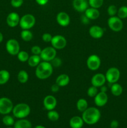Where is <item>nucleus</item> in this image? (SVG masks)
Masks as SVG:
<instances>
[{
	"instance_id": "nucleus-1",
	"label": "nucleus",
	"mask_w": 127,
	"mask_h": 128,
	"mask_svg": "<svg viewBox=\"0 0 127 128\" xmlns=\"http://www.w3.org/2000/svg\"><path fill=\"white\" fill-rule=\"evenodd\" d=\"M101 113L98 108L95 107L88 108L82 112V118L85 123L88 125H93L99 121Z\"/></svg>"
},
{
	"instance_id": "nucleus-2",
	"label": "nucleus",
	"mask_w": 127,
	"mask_h": 128,
	"mask_svg": "<svg viewBox=\"0 0 127 128\" xmlns=\"http://www.w3.org/2000/svg\"><path fill=\"white\" fill-rule=\"evenodd\" d=\"M53 72V66L50 62L42 61L36 67V77L41 80H46L52 75Z\"/></svg>"
},
{
	"instance_id": "nucleus-3",
	"label": "nucleus",
	"mask_w": 127,
	"mask_h": 128,
	"mask_svg": "<svg viewBox=\"0 0 127 128\" xmlns=\"http://www.w3.org/2000/svg\"><path fill=\"white\" fill-rule=\"evenodd\" d=\"M12 112L16 118L24 119L30 114L31 108L26 103H19L14 106Z\"/></svg>"
},
{
	"instance_id": "nucleus-4",
	"label": "nucleus",
	"mask_w": 127,
	"mask_h": 128,
	"mask_svg": "<svg viewBox=\"0 0 127 128\" xmlns=\"http://www.w3.org/2000/svg\"><path fill=\"white\" fill-rule=\"evenodd\" d=\"M36 24V18L31 14H26L20 18L19 26L22 30H30Z\"/></svg>"
},
{
	"instance_id": "nucleus-5",
	"label": "nucleus",
	"mask_w": 127,
	"mask_h": 128,
	"mask_svg": "<svg viewBox=\"0 0 127 128\" xmlns=\"http://www.w3.org/2000/svg\"><path fill=\"white\" fill-rule=\"evenodd\" d=\"M14 108L12 101L8 98L2 97L0 98V114L6 115L12 112Z\"/></svg>"
},
{
	"instance_id": "nucleus-6",
	"label": "nucleus",
	"mask_w": 127,
	"mask_h": 128,
	"mask_svg": "<svg viewBox=\"0 0 127 128\" xmlns=\"http://www.w3.org/2000/svg\"><path fill=\"white\" fill-rule=\"evenodd\" d=\"M105 76L107 81L110 84L116 83L120 78V71L116 67L110 68L107 71Z\"/></svg>"
},
{
	"instance_id": "nucleus-7",
	"label": "nucleus",
	"mask_w": 127,
	"mask_h": 128,
	"mask_svg": "<svg viewBox=\"0 0 127 128\" xmlns=\"http://www.w3.org/2000/svg\"><path fill=\"white\" fill-rule=\"evenodd\" d=\"M108 25L112 31L119 32L123 28V22L122 19L118 16H110L108 20Z\"/></svg>"
},
{
	"instance_id": "nucleus-8",
	"label": "nucleus",
	"mask_w": 127,
	"mask_h": 128,
	"mask_svg": "<svg viewBox=\"0 0 127 128\" xmlns=\"http://www.w3.org/2000/svg\"><path fill=\"white\" fill-rule=\"evenodd\" d=\"M56 54H57V51L56 49L52 46H48L42 50L40 57L41 60H43V61L50 62L56 57Z\"/></svg>"
},
{
	"instance_id": "nucleus-9",
	"label": "nucleus",
	"mask_w": 127,
	"mask_h": 128,
	"mask_svg": "<svg viewBox=\"0 0 127 128\" xmlns=\"http://www.w3.org/2000/svg\"><path fill=\"white\" fill-rule=\"evenodd\" d=\"M6 49L7 52L12 56H17L20 51V45L15 39H10L6 42Z\"/></svg>"
},
{
	"instance_id": "nucleus-10",
	"label": "nucleus",
	"mask_w": 127,
	"mask_h": 128,
	"mask_svg": "<svg viewBox=\"0 0 127 128\" xmlns=\"http://www.w3.org/2000/svg\"><path fill=\"white\" fill-rule=\"evenodd\" d=\"M87 68L91 71H97L101 65V60L98 56L92 54L87 60Z\"/></svg>"
},
{
	"instance_id": "nucleus-11",
	"label": "nucleus",
	"mask_w": 127,
	"mask_h": 128,
	"mask_svg": "<svg viewBox=\"0 0 127 128\" xmlns=\"http://www.w3.org/2000/svg\"><path fill=\"white\" fill-rule=\"evenodd\" d=\"M51 45L56 50H61L64 48L67 45V40L62 35H56L52 36L51 41Z\"/></svg>"
},
{
	"instance_id": "nucleus-12",
	"label": "nucleus",
	"mask_w": 127,
	"mask_h": 128,
	"mask_svg": "<svg viewBox=\"0 0 127 128\" xmlns=\"http://www.w3.org/2000/svg\"><path fill=\"white\" fill-rule=\"evenodd\" d=\"M57 100L52 95H48L44 98L43 101L44 107L47 111L53 110L57 106Z\"/></svg>"
},
{
	"instance_id": "nucleus-13",
	"label": "nucleus",
	"mask_w": 127,
	"mask_h": 128,
	"mask_svg": "<svg viewBox=\"0 0 127 128\" xmlns=\"http://www.w3.org/2000/svg\"><path fill=\"white\" fill-rule=\"evenodd\" d=\"M56 20L57 22L60 26H63V27H66L68 26L70 22V16L67 12L61 11L59 12L56 16Z\"/></svg>"
},
{
	"instance_id": "nucleus-14",
	"label": "nucleus",
	"mask_w": 127,
	"mask_h": 128,
	"mask_svg": "<svg viewBox=\"0 0 127 128\" xmlns=\"http://www.w3.org/2000/svg\"><path fill=\"white\" fill-rule=\"evenodd\" d=\"M107 81L105 76L102 73L95 74L92 76L91 79V84L92 86H94L97 88H100L103 86Z\"/></svg>"
},
{
	"instance_id": "nucleus-15",
	"label": "nucleus",
	"mask_w": 127,
	"mask_h": 128,
	"mask_svg": "<svg viewBox=\"0 0 127 128\" xmlns=\"http://www.w3.org/2000/svg\"><path fill=\"white\" fill-rule=\"evenodd\" d=\"M20 16L17 12H10L6 18V22L7 25L11 28H14L19 24Z\"/></svg>"
},
{
	"instance_id": "nucleus-16",
	"label": "nucleus",
	"mask_w": 127,
	"mask_h": 128,
	"mask_svg": "<svg viewBox=\"0 0 127 128\" xmlns=\"http://www.w3.org/2000/svg\"><path fill=\"white\" fill-rule=\"evenodd\" d=\"M108 101V97L107 92H98V94L94 98L95 104L98 107H103Z\"/></svg>"
},
{
	"instance_id": "nucleus-17",
	"label": "nucleus",
	"mask_w": 127,
	"mask_h": 128,
	"mask_svg": "<svg viewBox=\"0 0 127 128\" xmlns=\"http://www.w3.org/2000/svg\"><path fill=\"white\" fill-rule=\"evenodd\" d=\"M88 1L87 0H73L72 6L75 11L83 12L88 8Z\"/></svg>"
},
{
	"instance_id": "nucleus-18",
	"label": "nucleus",
	"mask_w": 127,
	"mask_h": 128,
	"mask_svg": "<svg viewBox=\"0 0 127 128\" xmlns=\"http://www.w3.org/2000/svg\"><path fill=\"white\" fill-rule=\"evenodd\" d=\"M89 34L94 39H100L104 34V30L99 26H92L89 29Z\"/></svg>"
},
{
	"instance_id": "nucleus-19",
	"label": "nucleus",
	"mask_w": 127,
	"mask_h": 128,
	"mask_svg": "<svg viewBox=\"0 0 127 128\" xmlns=\"http://www.w3.org/2000/svg\"><path fill=\"white\" fill-rule=\"evenodd\" d=\"M83 124L84 121L82 118L80 116H73L69 121V125L71 128H82Z\"/></svg>"
},
{
	"instance_id": "nucleus-20",
	"label": "nucleus",
	"mask_w": 127,
	"mask_h": 128,
	"mask_svg": "<svg viewBox=\"0 0 127 128\" xmlns=\"http://www.w3.org/2000/svg\"><path fill=\"white\" fill-rule=\"evenodd\" d=\"M85 15L90 20H95L98 19L100 16V11L98 9L93 8H88L85 11Z\"/></svg>"
},
{
	"instance_id": "nucleus-21",
	"label": "nucleus",
	"mask_w": 127,
	"mask_h": 128,
	"mask_svg": "<svg viewBox=\"0 0 127 128\" xmlns=\"http://www.w3.org/2000/svg\"><path fill=\"white\" fill-rule=\"evenodd\" d=\"M70 77L66 74H61L56 78V83L60 87H64L69 84Z\"/></svg>"
},
{
	"instance_id": "nucleus-22",
	"label": "nucleus",
	"mask_w": 127,
	"mask_h": 128,
	"mask_svg": "<svg viewBox=\"0 0 127 128\" xmlns=\"http://www.w3.org/2000/svg\"><path fill=\"white\" fill-rule=\"evenodd\" d=\"M14 128H32V124L29 120L24 119H19L14 122Z\"/></svg>"
},
{
	"instance_id": "nucleus-23",
	"label": "nucleus",
	"mask_w": 127,
	"mask_h": 128,
	"mask_svg": "<svg viewBox=\"0 0 127 128\" xmlns=\"http://www.w3.org/2000/svg\"><path fill=\"white\" fill-rule=\"evenodd\" d=\"M41 58L39 55L32 54L29 58L27 60V63L29 66L31 67H37L39 64L41 62Z\"/></svg>"
},
{
	"instance_id": "nucleus-24",
	"label": "nucleus",
	"mask_w": 127,
	"mask_h": 128,
	"mask_svg": "<svg viewBox=\"0 0 127 128\" xmlns=\"http://www.w3.org/2000/svg\"><path fill=\"white\" fill-rule=\"evenodd\" d=\"M111 92L115 96H119L123 92V88L120 84L113 83L111 86Z\"/></svg>"
},
{
	"instance_id": "nucleus-25",
	"label": "nucleus",
	"mask_w": 127,
	"mask_h": 128,
	"mask_svg": "<svg viewBox=\"0 0 127 128\" xmlns=\"http://www.w3.org/2000/svg\"><path fill=\"white\" fill-rule=\"evenodd\" d=\"M77 109L80 112H83V111H85L88 108V102L86 100L83 98H80L77 101V104H76Z\"/></svg>"
},
{
	"instance_id": "nucleus-26",
	"label": "nucleus",
	"mask_w": 127,
	"mask_h": 128,
	"mask_svg": "<svg viewBox=\"0 0 127 128\" xmlns=\"http://www.w3.org/2000/svg\"><path fill=\"white\" fill-rule=\"evenodd\" d=\"M10 78V74L7 70L0 71V85H3L8 82Z\"/></svg>"
},
{
	"instance_id": "nucleus-27",
	"label": "nucleus",
	"mask_w": 127,
	"mask_h": 128,
	"mask_svg": "<svg viewBox=\"0 0 127 128\" xmlns=\"http://www.w3.org/2000/svg\"><path fill=\"white\" fill-rule=\"evenodd\" d=\"M29 80V75L27 71L25 70H21L17 74V80L19 82L24 84L27 82Z\"/></svg>"
},
{
	"instance_id": "nucleus-28",
	"label": "nucleus",
	"mask_w": 127,
	"mask_h": 128,
	"mask_svg": "<svg viewBox=\"0 0 127 128\" xmlns=\"http://www.w3.org/2000/svg\"><path fill=\"white\" fill-rule=\"evenodd\" d=\"M21 38L23 41H30L33 38V34L29 30H22L21 32Z\"/></svg>"
},
{
	"instance_id": "nucleus-29",
	"label": "nucleus",
	"mask_w": 127,
	"mask_h": 128,
	"mask_svg": "<svg viewBox=\"0 0 127 128\" xmlns=\"http://www.w3.org/2000/svg\"><path fill=\"white\" fill-rule=\"evenodd\" d=\"M47 116L49 120L51 121H53V122L57 121L59 119V114L57 111H55L54 110L48 111Z\"/></svg>"
},
{
	"instance_id": "nucleus-30",
	"label": "nucleus",
	"mask_w": 127,
	"mask_h": 128,
	"mask_svg": "<svg viewBox=\"0 0 127 128\" xmlns=\"http://www.w3.org/2000/svg\"><path fill=\"white\" fill-rule=\"evenodd\" d=\"M117 16L120 19H126L127 18V6H122L118 10Z\"/></svg>"
},
{
	"instance_id": "nucleus-31",
	"label": "nucleus",
	"mask_w": 127,
	"mask_h": 128,
	"mask_svg": "<svg viewBox=\"0 0 127 128\" xmlns=\"http://www.w3.org/2000/svg\"><path fill=\"white\" fill-rule=\"evenodd\" d=\"M2 122L4 125L7 126H13L14 124V120L13 118L11 116H9V115H5L3 117L2 120Z\"/></svg>"
},
{
	"instance_id": "nucleus-32",
	"label": "nucleus",
	"mask_w": 127,
	"mask_h": 128,
	"mask_svg": "<svg viewBox=\"0 0 127 128\" xmlns=\"http://www.w3.org/2000/svg\"><path fill=\"white\" fill-rule=\"evenodd\" d=\"M88 4L91 8L98 9L102 6L103 0H88Z\"/></svg>"
},
{
	"instance_id": "nucleus-33",
	"label": "nucleus",
	"mask_w": 127,
	"mask_h": 128,
	"mask_svg": "<svg viewBox=\"0 0 127 128\" xmlns=\"http://www.w3.org/2000/svg\"><path fill=\"white\" fill-rule=\"evenodd\" d=\"M17 59L19 61L21 62H26L28 60L29 58V55L28 52H26L25 51H21L19 52V53L17 54Z\"/></svg>"
},
{
	"instance_id": "nucleus-34",
	"label": "nucleus",
	"mask_w": 127,
	"mask_h": 128,
	"mask_svg": "<svg viewBox=\"0 0 127 128\" xmlns=\"http://www.w3.org/2000/svg\"><path fill=\"white\" fill-rule=\"evenodd\" d=\"M98 88L94 86H92L87 90V95L90 98H95L96 95L98 94Z\"/></svg>"
},
{
	"instance_id": "nucleus-35",
	"label": "nucleus",
	"mask_w": 127,
	"mask_h": 128,
	"mask_svg": "<svg viewBox=\"0 0 127 128\" xmlns=\"http://www.w3.org/2000/svg\"><path fill=\"white\" fill-rule=\"evenodd\" d=\"M117 12H118V9L115 5H110L107 8V13L110 16H115L117 14Z\"/></svg>"
},
{
	"instance_id": "nucleus-36",
	"label": "nucleus",
	"mask_w": 127,
	"mask_h": 128,
	"mask_svg": "<svg viewBox=\"0 0 127 128\" xmlns=\"http://www.w3.org/2000/svg\"><path fill=\"white\" fill-rule=\"evenodd\" d=\"M62 60L60 58L56 57L52 60V61H50V63L52 64V66H53V68H58L62 65Z\"/></svg>"
},
{
	"instance_id": "nucleus-37",
	"label": "nucleus",
	"mask_w": 127,
	"mask_h": 128,
	"mask_svg": "<svg viewBox=\"0 0 127 128\" xmlns=\"http://www.w3.org/2000/svg\"><path fill=\"white\" fill-rule=\"evenodd\" d=\"M24 0H11V4L13 8H19L23 4Z\"/></svg>"
},
{
	"instance_id": "nucleus-38",
	"label": "nucleus",
	"mask_w": 127,
	"mask_h": 128,
	"mask_svg": "<svg viewBox=\"0 0 127 128\" xmlns=\"http://www.w3.org/2000/svg\"><path fill=\"white\" fill-rule=\"evenodd\" d=\"M41 51H42V49L39 46H34L31 48V52L32 54L39 55L40 56Z\"/></svg>"
},
{
	"instance_id": "nucleus-39",
	"label": "nucleus",
	"mask_w": 127,
	"mask_h": 128,
	"mask_svg": "<svg viewBox=\"0 0 127 128\" xmlns=\"http://www.w3.org/2000/svg\"><path fill=\"white\" fill-rule=\"evenodd\" d=\"M52 36L50 33H48V32L44 33L42 36V40L46 42H51V40H52Z\"/></svg>"
},
{
	"instance_id": "nucleus-40",
	"label": "nucleus",
	"mask_w": 127,
	"mask_h": 128,
	"mask_svg": "<svg viewBox=\"0 0 127 128\" xmlns=\"http://www.w3.org/2000/svg\"><path fill=\"white\" fill-rule=\"evenodd\" d=\"M81 21L83 24H87L90 22V20L84 14L81 16Z\"/></svg>"
},
{
	"instance_id": "nucleus-41",
	"label": "nucleus",
	"mask_w": 127,
	"mask_h": 128,
	"mask_svg": "<svg viewBox=\"0 0 127 128\" xmlns=\"http://www.w3.org/2000/svg\"><path fill=\"white\" fill-rule=\"evenodd\" d=\"M59 88L60 86H59L58 84H57L56 83L54 84H53L51 86V91H52V92H58V91H59Z\"/></svg>"
},
{
	"instance_id": "nucleus-42",
	"label": "nucleus",
	"mask_w": 127,
	"mask_h": 128,
	"mask_svg": "<svg viewBox=\"0 0 127 128\" xmlns=\"http://www.w3.org/2000/svg\"><path fill=\"white\" fill-rule=\"evenodd\" d=\"M118 125H119V123H118V121H117V120H113L110 122L111 128H117L118 127Z\"/></svg>"
},
{
	"instance_id": "nucleus-43",
	"label": "nucleus",
	"mask_w": 127,
	"mask_h": 128,
	"mask_svg": "<svg viewBox=\"0 0 127 128\" xmlns=\"http://www.w3.org/2000/svg\"><path fill=\"white\" fill-rule=\"evenodd\" d=\"M36 1L40 6H44L49 2V0H36Z\"/></svg>"
},
{
	"instance_id": "nucleus-44",
	"label": "nucleus",
	"mask_w": 127,
	"mask_h": 128,
	"mask_svg": "<svg viewBox=\"0 0 127 128\" xmlns=\"http://www.w3.org/2000/svg\"><path fill=\"white\" fill-rule=\"evenodd\" d=\"M100 91L101 92H106L107 91V88L106 87L105 85H103V86H101L100 87Z\"/></svg>"
},
{
	"instance_id": "nucleus-45",
	"label": "nucleus",
	"mask_w": 127,
	"mask_h": 128,
	"mask_svg": "<svg viewBox=\"0 0 127 128\" xmlns=\"http://www.w3.org/2000/svg\"><path fill=\"white\" fill-rule=\"evenodd\" d=\"M2 40H3V35H2V34L0 32V43L2 42Z\"/></svg>"
},
{
	"instance_id": "nucleus-46",
	"label": "nucleus",
	"mask_w": 127,
	"mask_h": 128,
	"mask_svg": "<svg viewBox=\"0 0 127 128\" xmlns=\"http://www.w3.org/2000/svg\"><path fill=\"white\" fill-rule=\"evenodd\" d=\"M34 128H46L45 127V126H42V125H37V126H36Z\"/></svg>"
},
{
	"instance_id": "nucleus-47",
	"label": "nucleus",
	"mask_w": 127,
	"mask_h": 128,
	"mask_svg": "<svg viewBox=\"0 0 127 128\" xmlns=\"http://www.w3.org/2000/svg\"><path fill=\"white\" fill-rule=\"evenodd\" d=\"M11 128V127H8V128Z\"/></svg>"
},
{
	"instance_id": "nucleus-48",
	"label": "nucleus",
	"mask_w": 127,
	"mask_h": 128,
	"mask_svg": "<svg viewBox=\"0 0 127 128\" xmlns=\"http://www.w3.org/2000/svg\"></svg>"
}]
</instances>
